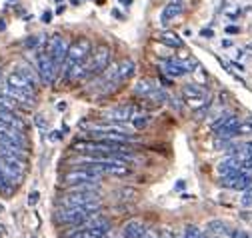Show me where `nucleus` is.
I'll list each match as a JSON object with an SVG mask.
<instances>
[{
  "mask_svg": "<svg viewBox=\"0 0 252 238\" xmlns=\"http://www.w3.org/2000/svg\"><path fill=\"white\" fill-rule=\"evenodd\" d=\"M100 210V200L98 202H90L84 206H62L60 210L56 212V222L58 224H74L80 226L86 220H90L94 214H98Z\"/></svg>",
  "mask_w": 252,
  "mask_h": 238,
  "instance_id": "1",
  "label": "nucleus"
},
{
  "mask_svg": "<svg viewBox=\"0 0 252 238\" xmlns=\"http://www.w3.org/2000/svg\"><path fill=\"white\" fill-rule=\"evenodd\" d=\"M92 42L88 38H78L74 42H70L68 46V52H66V58H64V64H62V72H70L76 64H80L82 60H86V58L90 56L92 52Z\"/></svg>",
  "mask_w": 252,
  "mask_h": 238,
  "instance_id": "2",
  "label": "nucleus"
},
{
  "mask_svg": "<svg viewBox=\"0 0 252 238\" xmlns=\"http://www.w3.org/2000/svg\"><path fill=\"white\" fill-rule=\"evenodd\" d=\"M36 70H38L40 80L46 84H52L60 74V68L54 64V60L48 56L44 48H36Z\"/></svg>",
  "mask_w": 252,
  "mask_h": 238,
  "instance_id": "3",
  "label": "nucleus"
},
{
  "mask_svg": "<svg viewBox=\"0 0 252 238\" xmlns=\"http://www.w3.org/2000/svg\"><path fill=\"white\" fill-rule=\"evenodd\" d=\"M68 46L70 42L64 38V36H60V34H52L46 44H44V50L48 52V56L54 60V64L62 70V64H64V58H66V52H68Z\"/></svg>",
  "mask_w": 252,
  "mask_h": 238,
  "instance_id": "4",
  "label": "nucleus"
},
{
  "mask_svg": "<svg viewBox=\"0 0 252 238\" xmlns=\"http://www.w3.org/2000/svg\"><path fill=\"white\" fill-rule=\"evenodd\" d=\"M110 48L106 44H98V46H94L90 56H88V62H90V78L92 76H98L104 68H108L110 64Z\"/></svg>",
  "mask_w": 252,
  "mask_h": 238,
  "instance_id": "5",
  "label": "nucleus"
},
{
  "mask_svg": "<svg viewBox=\"0 0 252 238\" xmlns=\"http://www.w3.org/2000/svg\"><path fill=\"white\" fill-rule=\"evenodd\" d=\"M98 190H68L66 194H62L58 200L60 206H84L90 202H98Z\"/></svg>",
  "mask_w": 252,
  "mask_h": 238,
  "instance_id": "6",
  "label": "nucleus"
},
{
  "mask_svg": "<svg viewBox=\"0 0 252 238\" xmlns=\"http://www.w3.org/2000/svg\"><path fill=\"white\" fill-rule=\"evenodd\" d=\"M238 124H240L238 116L226 114V116H222V118H218V120L212 124V130H214V134H216L218 138L228 140V138H232V136H238V134H236Z\"/></svg>",
  "mask_w": 252,
  "mask_h": 238,
  "instance_id": "7",
  "label": "nucleus"
},
{
  "mask_svg": "<svg viewBox=\"0 0 252 238\" xmlns=\"http://www.w3.org/2000/svg\"><path fill=\"white\" fill-rule=\"evenodd\" d=\"M142 108L140 106H134V104H124V106H114V108H108L102 116L110 122H130L136 114H140Z\"/></svg>",
  "mask_w": 252,
  "mask_h": 238,
  "instance_id": "8",
  "label": "nucleus"
},
{
  "mask_svg": "<svg viewBox=\"0 0 252 238\" xmlns=\"http://www.w3.org/2000/svg\"><path fill=\"white\" fill-rule=\"evenodd\" d=\"M62 182L64 184H80V182H100V174L92 172L84 166H78L74 170H68L64 176H62Z\"/></svg>",
  "mask_w": 252,
  "mask_h": 238,
  "instance_id": "9",
  "label": "nucleus"
},
{
  "mask_svg": "<svg viewBox=\"0 0 252 238\" xmlns=\"http://www.w3.org/2000/svg\"><path fill=\"white\" fill-rule=\"evenodd\" d=\"M162 70L164 74L172 76V78H178V76H184L186 72H192V64L188 60H178V58H168V60L162 62Z\"/></svg>",
  "mask_w": 252,
  "mask_h": 238,
  "instance_id": "10",
  "label": "nucleus"
},
{
  "mask_svg": "<svg viewBox=\"0 0 252 238\" xmlns=\"http://www.w3.org/2000/svg\"><path fill=\"white\" fill-rule=\"evenodd\" d=\"M182 10H184V0H170V2L164 6L162 14H160V24H162V26L170 24Z\"/></svg>",
  "mask_w": 252,
  "mask_h": 238,
  "instance_id": "11",
  "label": "nucleus"
},
{
  "mask_svg": "<svg viewBox=\"0 0 252 238\" xmlns=\"http://www.w3.org/2000/svg\"><path fill=\"white\" fill-rule=\"evenodd\" d=\"M0 122H2L4 126H10V128H16V130H26V122L22 120V118L12 112V110H6V108H0Z\"/></svg>",
  "mask_w": 252,
  "mask_h": 238,
  "instance_id": "12",
  "label": "nucleus"
},
{
  "mask_svg": "<svg viewBox=\"0 0 252 238\" xmlns=\"http://www.w3.org/2000/svg\"><path fill=\"white\" fill-rule=\"evenodd\" d=\"M108 234V228L106 226H100V228H86V226H78V230L66 234L64 238H100Z\"/></svg>",
  "mask_w": 252,
  "mask_h": 238,
  "instance_id": "13",
  "label": "nucleus"
},
{
  "mask_svg": "<svg viewBox=\"0 0 252 238\" xmlns=\"http://www.w3.org/2000/svg\"><path fill=\"white\" fill-rule=\"evenodd\" d=\"M146 232L144 224L140 220H130L122 226V232H120V238H140L142 234Z\"/></svg>",
  "mask_w": 252,
  "mask_h": 238,
  "instance_id": "14",
  "label": "nucleus"
},
{
  "mask_svg": "<svg viewBox=\"0 0 252 238\" xmlns=\"http://www.w3.org/2000/svg\"><path fill=\"white\" fill-rule=\"evenodd\" d=\"M134 70H136V64L130 60V58H124L122 62H118V68H116V78H118V82L122 84V82H126L132 74H134Z\"/></svg>",
  "mask_w": 252,
  "mask_h": 238,
  "instance_id": "15",
  "label": "nucleus"
},
{
  "mask_svg": "<svg viewBox=\"0 0 252 238\" xmlns=\"http://www.w3.org/2000/svg\"><path fill=\"white\" fill-rule=\"evenodd\" d=\"M158 86L154 80H148V78H142V80H138L136 84H134V94L136 96H140V98H148L152 92H154V88Z\"/></svg>",
  "mask_w": 252,
  "mask_h": 238,
  "instance_id": "16",
  "label": "nucleus"
},
{
  "mask_svg": "<svg viewBox=\"0 0 252 238\" xmlns=\"http://www.w3.org/2000/svg\"><path fill=\"white\" fill-rule=\"evenodd\" d=\"M216 170H218V174H220V176H222V174H230V172H238V170H240V160H238L236 156L224 158L222 162H220V164L216 166Z\"/></svg>",
  "mask_w": 252,
  "mask_h": 238,
  "instance_id": "17",
  "label": "nucleus"
},
{
  "mask_svg": "<svg viewBox=\"0 0 252 238\" xmlns=\"http://www.w3.org/2000/svg\"><path fill=\"white\" fill-rule=\"evenodd\" d=\"M158 40H160L162 44L170 46V48H182V46H184L182 38H180L178 34H174V32H162V34L158 36Z\"/></svg>",
  "mask_w": 252,
  "mask_h": 238,
  "instance_id": "18",
  "label": "nucleus"
},
{
  "mask_svg": "<svg viewBox=\"0 0 252 238\" xmlns=\"http://www.w3.org/2000/svg\"><path fill=\"white\" fill-rule=\"evenodd\" d=\"M130 122H132V126H134V130H142V128H146V126H148V122H150V116L140 112V114H136V116L132 118Z\"/></svg>",
  "mask_w": 252,
  "mask_h": 238,
  "instance_id": "19",
  "label": "nucleus"
},
{
  "mask_svg": "<svg viewBox=\"0 0 252 238\" xmlns=\"http://www.w3.org/2000/svg\"><path fill=\"white\" fill-rule=\"evenodd\" d=\"M182 238H206L204 234H202V230L200 228H196V226H186V230H184V236Z\"/></svg>",
  "mask_w": 252,
  "mask_h": 238,
  "instance_id": "20",
  "label": "nucleus"
},
{
  "mask_svg": "<svg viewBox=\"0 0 252 238\" xmlns=\"http://www.w3.org/2000/svg\"><path fill=\"white\" fill-rule=\"evenodd\" d=\"M250 132H252V120H246V122H240L238 124L236 134H250Z\"/></svg>",
  "mask_w": 252,
  "mask_h": 238,
  "instance_id": "21",
  "label": "nucleus"
},
{
  "mask_svg": "<svg viewBox=\"0 0 252 238\" xmlns=\"http://www.w3.org/2000/svg\"><path fill=\"white\" fill-rule=\"evenodd\" d=\"M208 228H210L212 232H216V234L224 232V224H222V222H210V224H208Z\"/></svg>",
  "mask_w": 252,
  "mask_h": 238,
  "instance_id": "22",
  "label": "nucleus"
},
{
  "mask_svg": "<svg viewBox=\"0 0 252 238\" xmlns=\"http://www.w3.org/2000/svg\"><path fill=\"white\" fill-rule=\"evenodd\" d=\"M38 196H40V194H38L36 190H34V192H30V196H28V204H30V206H34V204L38 202Z\"/></svg>",
  "mask_w": 252,
  "mask_h": 238,
  "instance_id": "23",
  "label": "nucleus"
},
{
  "mask_svg": "<svg viewBox=\"0 0 252 238\" xmlns=\"http://www.w3.org/2000/svg\"><path fill=\"white\" fill-rule=\"evenodd\" d=\"M242 204H244V206H252V190L242 196Z\"/></svg>",
  "mask_w": 252,
  "mask_h": 238,
  "instance_id": "24",
  "label": "nucleus"
},
{
  "mask_svg": "<svg viewBox=\"0 0 252 238\" xmlns=\"http://www.w3.org/2000/svg\"><path fill=\"white\" fill-rule=\"evenodd\" d=\"M232 238H252L248 232H244V230H234L232 232Z\"/></svg>",
  "mask_w": 252,
  "mask_h": 238,
  "instance_id": "25",
  "label": "nucleus"
},
{
  "mask_svg": "<svg viewBox=\"0 0 252 238\" xmlns=\"http://www.w3.org/2000/svg\"><path fill=\"white\" fill-rule=\"evenodd\" d=\"M160 238H174V232H172L170 228H162V232H160Z\"/></svg>",
  "mask_w": 252,
  "mask_h": 238,
  "instance_id": "26",
  "label": "nucleus"
},
{
  "mask_svg": "<svg viewBox=\"0 0 252 238\" xmlns=\"http://www.w3.org/2000/svg\"><path fill=\"white\" fill-rule=\"evenodd\" d=\"M240 28L238 26H226V34H238Z\"/></svg>",
  "mask_w": 252,
  "mask_h": 238,
  "instance_id": "27",
  "label": "nucleus"
},
{
  "mask_svg": "<svg viewBox=\"0 0 252 238\" xmlns=\"http://www.w3.org/2000/svg\"><path fill=\"white\" fill-rule=\"evenodd\" d=\"M36 124H38V126H42V128H46V124H48V122H44L42 114H38V116H36Z\"/></svg>",
  "mask_w": 252,
  "mask_h": 238,
  "instance_id": "28",
  "label": "nucleus"
},
{
  "mask_svg": "<svg viewBox=\"0 0 252 238\" xmlns=\"http://www.w3.org/2000/svg\"><path fill=\"white\" fill-rule=\"evenodd\" d=\"M50 18H52V12H50V10H46V12L42 14V22H50Z\"/></svg>",
  "mask_w": 252,
  "mask_h": 238,
  "instance_id": "29",
  "label": "nucleus"
},
{
  "mask_svg": "<svg viewBox=\"0 0 252 238\" xmlns=\"http://www.w3.org/2000/svg\"><path fill=\"white\" fill-rule=\"evenodd\" d=\"M202 36H206V38H212V30H210V28H208V30L204 28V30H202Z\"/></svg>",
  "mask_w": 252,
  "mask_h": 238,
  "instance_id": "30",
  "label": "nucleus"
},
{
  "mask_svg": "<svg viewBox=\"0 0 252 238\" xmlns=\"http://www.w3.org/2000/svg\"><path fill=\"white\" fill-rule=\"evenodd\" d=\"M56 108H58V110H66V102H58Z\"/></svg>",
  "mask_w": 252,
  "mask_h": 238,
  "instance_id": "31",
  "label": "nucleus"
},
{
  "mask_svg": "<svg viewBox=\"0 0 252 238\" xmlns=\"http://www.w3.org/2000/svg\"><path fill=\"white\" fill-rule=\"evenodd\" d=\"M120 4H124V6H128V4H132V0H120Z\"/></svg>",
  "mask_w": 252,
  "mask_h": 238,
  "instance_id": "32",
  "label": "nucleus"
},
{
  "mask_svg": "<svg viewBox=\"0 0 252 238\" xmlns=\"http://www.w3.org/2000/svg\"><path fill=\"white\" fill-rule=\"evenodd\" d=\"M70 2H72V4H76V6H78V4H80V0H70Z\"/></svg>",
  "mask_w": 252,
  "mask_h": 238,
  "instance_id": "33",
  "label": "nucleus"
},
{
  "mask_svg": "<svg viewBox=\"0 0 252 238\" xmlns=\"http://www.w3.org/2000/svg\"><path fill=\"white\" fill-rule=\"evenodd\" d=\"M104 238H110V236H108V234H106V236H104Z\"/></svg>",
  "mask_w": 252,
  "mask_h": 238,
  "instance_id": "34",
  "label": "nucleus"
}]
</instances>
